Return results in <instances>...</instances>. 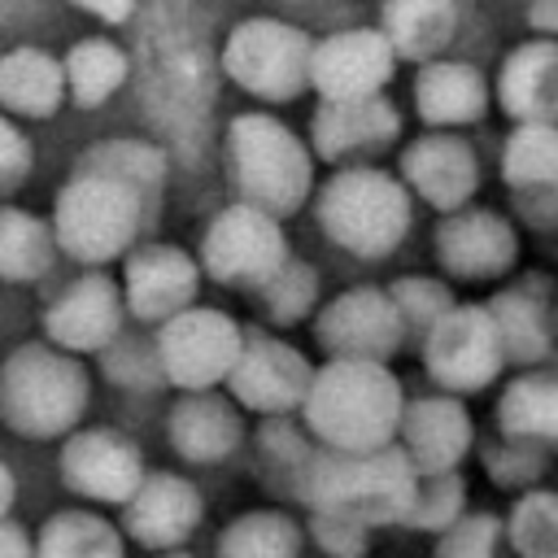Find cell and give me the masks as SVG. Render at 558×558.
<instances>
[{
    "mask_svg": "<svg viewBox=\"0 0 558 558\" xmlns=\"http://www.w3.org/2000/svg\"><path fill=\"white\" fill-rule=\"evenodd\" d=\"M31 166H35V148L26 131L17 126L13 113L0 109V201H9L31 179Z\"/></svg>",
    "mask_w": 558,
    "mask_h": 558,
    "instance_id": "43",
    "label": "cell"
},
{
    "mask_svg": "<svg viewBox=\"0 0 558 558\" xmlns=\"http://www.w3.org/2000/svg\"><path fill=\"white\" fill-rule=\"evenodd\" d=\"M401 379L379 357H327L301 401V423L318 445L331 449H379L397 440Z\"/></svg>",
    "mask_w": 558,
    "mask_h": 558,
    "instance_id": "2",
    "label": "cell"
},
{
    "mask_svg": "<svg viewBox=\"0 0 558 558\" xmlns=\"http://www.w3.org/2000/svg\"><path fill=\"white\" fill-rule=\"evenodd\" d=\"M166 170V148L153 140L109 135L87 144L52 201L57 248L78 266L122 262L161 214Z\"/></svg>",
    "mask_w": 558,
    "mask_h": 558,
    "instance_id": "1",
    "label": "cell"
},
{
    "mask_svg": "<svg viewBox=\"0 0 558 558\" xmlns=\"http://www.w3.org/2000/svg\"><path fill=\"white\" fill-rule=\"evenodd\" d=\"M379 31L388 35L397 61H432L449 48L458 31V4L453 0H384Z\"/></svg>",
    "mask_w": 558,
    "mask_h": 558,
    "instance_id": "28",
    "label": "cell"
},
{
    "mask_svg": "<svg viewBox=\"0 0 558 558\" xmlns=\"http://www.w3.org/2000/svg\"><path fill=\"white\" fill-rule=\"evenodd\" d=\"M397 174L410 187V196L432 205L436 214L458 209L480 192V157L471 140H462L458 131H440V126H427L418 140L401 148Z\"/></svg>",
    "mask_w": 558,
    "mask_h": 558,
    "instance_id": "18",
    "label": "cell"
},
{
    "mask_svg": "<svg viewBox=\"0 0 558 558\" xmlns=\"http://www.w3.org/2000/svg\"><path fill=\"white\" fill-rule=\"evenodd\" d=\"M166 427H170L174 453L183 462H192V466H218L244 440L240 405L231 397H222L218 388L179 392V401L170 405V423Z\"/></svg>",
    "mask_w": 558,
    "mask_h": 558,
    "instance_id": "23",
    "label": "cell"
},
{
    "mask_svg": "<svg viewBox=\"0 0 558 558\" xmlns=\"http://www.w3.org/2000/svg\"><path fill=\"white\" fill-rule=\"evenodd\" d=\"M57 253L61 248L48 218L0 201V283H13V288L39 283L52 270Z\"/></svg>",
    "mask_w": 558,
    "mask_h": 558,
    "instance_id": "29",
    "label": "cell"
},
{
    "mask_svg": "<svg viewBox=\"0 0 558 558\" xmlns=\"http://www.w3.org/2000/svg\"><path fill=\"white\" fill-rule=\"evenodd\" d=\"M466 510V480L458 471H427L414 484V497L401 514V527L410 532H445Z\"/></svg>",
    "mask_w": 558,
    "mask_h": 558,
    "instance_id": "39",
    "label": "cell"
},
{
    "mask_svg": "<svg viewBox=\"0 0 558 558\" xmlns=\"http://www.w3.org/2000/svg\"><path fill=\"white\" fill-rule=\"evenodd\" d=\"M484 475L501 488V493H523L532 484H541L554 466V449L541 440H523V436H506L497 432V440H488L480 449Z\"/></svg>",
    "mask_w": 558,
    "mask_h": 558,
    "instance_id": "37",
    "label": "cell"
},
{
    "mask_svg": "<svg viewBox=\"0 0 558 558\" xmlns=\"http://www.w3.org/2000/svg\"><path fill=\"white\" fill-rule=\"evenodd\" d=\"M201 262L170 240H144L122 253V305L135 323L157 327L161 318L179 314L201 292Z\"/></svg>",
    "mask_w": 558,
    "mask_h": 558,
    "instance_id": "14",
    "label": "cell"
},
{
    "mask_svg": "<svg viewBox=\"0 0 558 558\" xmlns=\"http://www.w3.org/2000/svg\"><path fill=\"white\" fill-rule=\"evenodd\" d=\"M397 74V52L379 26H344L310 48V87L323 100L384 92Z\"/></svg>",
    "mask_w": 558,
    "mask_h": 558,
    "instance_id": "17",
    "label": "cell"
},
{
    "mask_svg": "<svg viewBox=\"0 0 558 558\" xmlns=\"http://www.w3.org/2000/svg\"><path fill=\"white\" fill-rule=\"evenodd\" d=\"M253 301H257V310H262L266 323L296 327L301 318H310L318 310V270L310 262H301V257L288 253V262L270 279H262L253 288Z\"/></svg>",
    "mask_w": 558,
    "mask_h": 558,
    "instance_id": "35",
    "label": "cell"
},
{
    "mask_svg": "<svg viewBox=\"0 0 558 558\" xmlns=\"http://www.w3.org/2000/svg\"><path fill=\"white\" fill-rule=\"evenodd\" d=\"M501 183L510 192H558V122H514L501 144Z\"/></svg>",
    "mask_w": 558,
    "mask_h": 558,
    "instance_id": "32",
    "label": "cell"
},
{
    "mask_svg": "<svg viewBox=\"0 0 558 558\" xmlns=\"http://www.w3.org/2000/svg\"><path fill=\"white\" fill-rule=\"evenodd\" d=\"M432 253L436 266L449 279L462 283H493L506 279L519 262V231L506 214L484 209V205H458L445 209L432 227Z\"/></svg>",
    "mask_w": 558,
    "mask_h": 558,
    "instance_id": "11",
    "label": "cell"
},
{
    "mask_svg": "<svg viewBox=\"0 0 558 558\" xmlns=\"http://www.w3.org/2000/svg\"><path fill=\"white\" fill-rule=\"evenodd\" d=\"M31 554H35V536L13 514H4L0 519V558H31Z\"/></svg>",
    "mask_w": 558,
    "mask_h": 558,
    "instance_id": "45",
    "label": "cell"
},
{
    "mask_svg": "<svg viewBox=\"0 0 558 558\" xmlns=\"http://www.w3.org/2000/svg\"><path fill=\"white\" fill-rule=\"evenodd\" d=\"M493 105L488 78L471 65V61H418L414 74V113L427 126L440 131H458V126H475Z\"/></svg>",
    "mask_w": 558,
    "mask_h": 558,
    "instance_id": "25",
    "label": "cell"
},
{
    "mask_svg": "<svg viewBox=\"0 0 558 558\" xmlns=\"http://www.w3.org/2000/svg\"><path fill=\"white\" fill-rule=\"evenodd\" d=\"M484 305L497 323L506 362H514V366L549 362V353L558 344V288L549 275L532 270V275L506 283L501 292H493Z\"/></svg>",
    "mask_w": 558,
    "mask_h": 558,
    "instance_id": "20",
    "label": "cell"
},
{
    "mask_svg": "<svg viewBox=\"0 0 558 558\" xmlns=\"http://www.w3.org/2000/svg\"><path fill=\"white\" fill-rule=\"evenodd\" d=\"M401 135V109L384 96H344V100H323L310 118V140H314V157L323 161H362L384 153L392 140Z\"/></svg>",
    "mask_w": 558,
    "mask_h": 558,
    "instance_id": "21",
    "label": "cell"
},
{
    "mask_svg": "<svg viewBox=\"0 0 558 558\" xmlns=\"http://www.w3.org/2000/svg\"><path fill=\"white\" fill-rule=\"evenodd\" d=\"M92 405V375L78 353L52 340H22L0 362V423L22 440L74 432Z\"/></svg>",
    "mask_w": 558,
    "mask_h": 558,
    "instance_id": "5",
    "label": "cell"
},
{
    "mask_svg": "<svg viewBox=\"0 0 558 558\" xmlns=\"http://www.w3.org/2000/svg\"><path fill=\"white\" fill-rule=\"evenodd\" d=\"M153 340H157L166 384L179 392H196V388H218L227 379L244 344V327L227 310L192 301L179 314L161 318Z\"/></svg>",
    "mask_w": 558,
    "mask_h": 558,
    "instance_id": "10",
    "label": "cell"
},
{
    "mask_svg": "<svg viewBox=\"0 0 558 558\" xmlns=\"http://www.w3.org/2000/svg\"><path fill=\"white\" fill-rule=\"evenodd\" d=\"M314 222L340 253L357 262H384L414 227V196L401 174L344 161L314 187Z\"/></svg>",
    "mask_w": 558,
    "mask_h": 558,
    "instance_id": "4",
    "label": "cell"
},
{
    "mask_svg": "<svg viewBox=\"0 0 558 558\" xmlns=\"http://www.w3.org/2000/svg\"><path fill=\"white\" fill-rule=\"evenodd\" d=\"M310 48L314 35L283 17H244L227 31L218 65L244 96L283 105L310 87Z\"/></svg>",
    "mask_w": 558,
    "mask_h": 558,
    "instance_id": "7",
    "label": "cell"
},
{
    "mask_svg": "<svg viewBox=\"0 0 558 558\" xmlns=\"http://www.w3.org/2000/svg\"><path fill=\"white\" fill-rule=\"evenodd\" d=\"M314 340L327 357H379L388 362L392 353H401L405 323L388 296V288L379 283H357L344 288L340 296H331L327 305L314 310Z\"/></svg>",
    "mask_w": 558,
    "mask_h": 558,
    "instance_id": "12",
    "label": "cell"
},
{
    "mask_svg": "<svg viewBox=\"0 0 558 558\" xmlns=\"http://www.w3.org/2000/svg\"><path fill=\"white\" fill-rule=\"evenodd\" d=\"M310 379H314V366L296 344H288L283 336L244 331L235 366L227 371L222 384L231 401L248 414H296Z\"/></svg>",
    "mask_w": 558,
    "mask_h": 558,
    "instance_id": "13",
    "label": "cell"
},
{
    "mask_svg": "<svg viewBox=\"0 0 558 558\" xmlns=\"http://www.w3.org/2000/svg\"><path fill=\"white\" fill-rule=\"evenodd\" d=\"M253 445H257V475H262V484L270 493L292 497L296 480H301V471H305V462H310L318 440L310 436L305 423H296L288 414H262V427H257Z\"/></svg>",
    "mask_w": 558,
    "mask_h": 558,
    "instance_id": "33",
    "label": "cell"
},
{
    "mask_svg": "<svg viewBox=\"0 0 558 558\" xmlns=\"http://www.w3.org/2000/svg\"><path fill=\"white\" fill-rule=\"evenodd\" d=\"M65 105V70L61 57L35 44H17L0 52V109L13 118L44 122Z\"/></svg>",
    "mask_w": 558,
    "mask_h": 558,
    "instance_id": "26",
    "label": "cell"
},
{
    "mask_svg": "<svg viewBox=\"0 0 558 558\" xmlns=\"http://www.w3.org/2000/svg\"><path fill=\"white\" fill-rule=\"evenodd\" d=\"M414 484H418V471L397 440L379 449L314 445L292 497L305 510H336L366 527H388V523H401L414 497Z\"/></svg>",
    "mask_w": 558,
    "mask_h": 558,
    "instance_id": "3",
    "label": "cell"
},
{
    "mask_svg": "<svg viewBox=\"0 0 558 558\" xmlns=\"http://www.w3.org/2000/svg\"><path fill=\"white\" fill-rule=\"evenodd\" d=\"M497 109L514 122H558V35H532L501 57Z\"/></svg>",
    "mask_w": 558,
    "mask_h": 558,
    "instance_id": "24",
    "label": "cell"
},
{
    "mask_svg": "<svg viewBox=\"0 0 558 558\" xmlns=\"http://www.w3.org/2000/svg\"><path fill=\"white\" fill-rule=\"evenodd\" d=\"M196 262H201V275L214 279L218 288L253 292L262 279H270L288 262L283 218H275L262 205L235 201L205 222Z\"/></svg>",
    "mask_w": 558,
    "mask_h": 558,
    "instance_id": "8",
    "label": "cell"
},
{
    "mask_svg": "<svg viewBox=\"0 0 558 558\" xmlns=\"http://www.w3.org/2000/svg\"><path fill=\"white\" fill-rule=\"evenodd\" d=\"M388 296H392L410 340H418L453 305V288L445 279H436V275H397L388 283Z\"/></svg>",
    "mask_w": 558,
    "mask_h": 558,
    "instance_id": "40",
    "label": "cell"
},
{
    "mask_svg": "<svg viewBox=\"0 0 558 558\" xmlns=\"http://www.w3.org/2000/svg\"><path fill=\"white\" fill-rule=\"evenodd\" d=\"M126 318L122 283L105 275V266H83L78 279H70L39 314L44 340L70 349V353H100Z\"/></svg>",
    "mask_w": 558,
    "mask_h": 558,
    "instance_id": "16",
    "label": "cell"
},
{
    "mask_svg": "<svg viewBox=\"0 0 558 558\" xmlns=\"http://www.w3.org/2000/svg\"><path fill=\"white\" fill-rule=\"evenodd\" d=\"M100 357V375L113 384V388H126V392H153L166 384L161 375V357H157V340L153 336H135V331H122L96 353Z\"/></svg>",
    "mask_w": 558,
    "mask_h": 558,
    "instance_id": "38",
    "label": "cell"
},
{
    "mask_svg": "<svg viewBox=\"0 0 558 558\" xmlns=\"http://www.w3.org/2000/svg\"><path fill=\"white\" fill-rule=\"evenodd\" d=\"M397 445L405 449V458L414 462L418 475L427 471H458L475 445V423L471 410L462 405L458 392H427L401 405V423H397Z\"/></svg>",
    "mask_w": 558,
    "mask_h": 558,
    "instance_id": "22",
    "label": "cell"
},
{
    "mask_svg": "<svg viewBox=\"0 0 558 558\" xmlns=\"http://www.w3.org/2000/svg\"><path fill=\"white\" fill-rule=\"evenodd\" d=\"M61 70H65V100L92 113L131 78V57L122 52V44L105 35H87L70 44V52L61 57Z\"/></svg>",
    "mask_w": 558,
    "mask_h": 558,
    "instance_id": "30",
    "label": "cell"
},
{
    "mask_svg": "<svg viewBox=\"0 0 558 558\" xmlns=\"http://www.w3.org/2000/svg\"><path fill=\"white\" fill-rule=\"evenodd\" d=\"M65 4L87 13V17H96V22H105V26H122L135 13L140 0H65Z\"/></svg>",
    "mask_w": 558,
    "mask_h": 558,
    "instance_id": "44",
    "label": "cell"
},
{
    "mask_svg": "<svg viewBox=\"0 0 558 558\" xmlns=\"http://www.w3.org/2000/svg\"><path fill=\"white\" fill-rule=\"evenodd\" d=\"M310 541L331 558H357L371 549V527L336 510H310Z\"/></svg>",
    "mask_w": 558,
    "mask_h": 558,
    "instance_id": "42",
    "label": "cell"
},
{
    "mask_svg": "<svg viewBox=\"0 0 558 558\" xmlns=\"http://www.w3.org/2000/svg\"><path fill=\"white\" fill-rule=\"evenodd\" d=\"M222 157L240 201L262 205L275 218H292L314 196V153L266 109H244L227 122Z\"/></svg>",
    "mask_w": 558,
    "mask_h": 558,
    "instance_id": "6",
    "label": "cell"
},
{
    "mask_svg": "<svg viewBox=\"0 0 558 558\" xmlns=\"http://www.w3.org/2000/svg\"><path fill=\"white\" fill-rule=\"evenodd\" d=\"M418 357H423L427 379L445 392H458V397H475V392L493 388L506 371L501 336H497L488 305H458L453 301L418 336Z\"/></svg>",
    "mask_w": 558,
    "mask_h": 558,
    "instance_id": "9",
    "label": "cell"
},
{
    "mask_svg": "<svg viewBox=\"0 0 558 558\" xmlns=\"http://www.w3.org/2000/svg\"><path fill=\"white\" fill-rule=\"evenodd\" d=\"M126 545L122 527H113L96 510H52L35 532L39 558H118Z\"/></svg>",
    "mask_w": 558,
    "mask_h": 558,
    "instance_id": "31",
    "label": "cell"
},
{
    "mask_svg": "<svg viewBox=\"0 0 558 558\" xmlns=\"http://www.w3.org/2000/svg\"><path fill=\"white\" fill-rule=\"evenodd\" d=\"M305 545V527L288 510H244L218 536L214 549L222 558H292Z\"/></svg>",
    "mask_w": 558,
    "mask_h": 558,
    "instance_id": "34",
    "label": "cell"
},
{
    "mask_svg": "<svg viewBox=\"0 0 558 558\" xmlns=\"http://www.w3.org/2000/svg\"><path fill=\"white\" fill-rule=\"evenodd\" d=\"M506 541L523 558H558V493L554 488H523L506 514Z\"/></svg>",
    "mask_w": 558,
    "mask_h": 558,
    "instance_id": "36",
    "label": "cell"
},
{
    "mask_svg": "<svg viewBox=\"0 0 558 558\" xmlns=\"http://www.w3.org/2000/svg\"><path fill=\"white\" fill-rule=\"evenodd\" d=\"M532 35H558V0H527Z\"/></svg>",
    "mask_w": 558,
    "mask_h": 558,
    "instance_id": "46",
    "label": "cell"
},
{
    "mask_svg": "<svg viewBox=\"0 0 558 558\" xmlns=\"http://www.w3.org/2000/svg\"><path fill=\"white\" fill-rule=\"evenodd\" d=\"M61 484L96 506H122L135 484L144 480V453L131 436L113 427H74L65 432V445L57 453Z\"/></svg>",
    "mask_w": 558,
    "mask_h": 558,
    "instance_id": "15",
    "label": "cell"
},
{
    "mask_svg": "<svg viewBox=\"0 0 558 558\" xmlns=\"http://www.w3.org/2000/svg\"><path fill=\"white\" fill-rule=\"evenodd\" d=\"M493 423L506 436H523V440H541L558 453V371L541 366H523L493 405Z\"/></svg>",
    "mask_w": 558,
    "mask_h": 558,
    "instance_id": "27",
    "label": "cell"
},
{
    "mask_svg": "<svg viewBox=\"0 0 558 558\" xmlns=\"http://www.w3.org/2000/svg\"><path fill=\"white\" fill-rule=\"evenodd\" d=\"M13 501H17V475L9 471V462H0V519L13 510Z\"/></svg>",
    "mask_w": 558,
    "mask_h": 558,
    "instance_id": "47",
    "label": "cell"
},
{
    "mask_svg": "<svg viewBox=\"0 0 558 558\" xmlns=\"http://www.w3.org/2000/svg\"><path fill=\"white\" fill-rule=\"evenodd\" d=\"M506 541V519L493 510H462L445 532H436V558H488Z\"/></svg>",
    "mask_w": 558,
    "mask_h": 558,
    "instance_id": "41",
    "label": "cell"
},
{
    "mask_svg": "<svg viewBox=\"0 0 558 558\" xmlns=\"http://www.w3.org/2000/svg\"><path fill=\"white\" fill-rule=\"evenodd\" d=\"M205 519L201 488L179 471H144L135 493L122 501V536L140 549H179Z\"/></svg>",
    "mask_w": 558,
    "mask_h": 558,
    "instance_id": "19",
    "label": "cell"
}]
</instances>
